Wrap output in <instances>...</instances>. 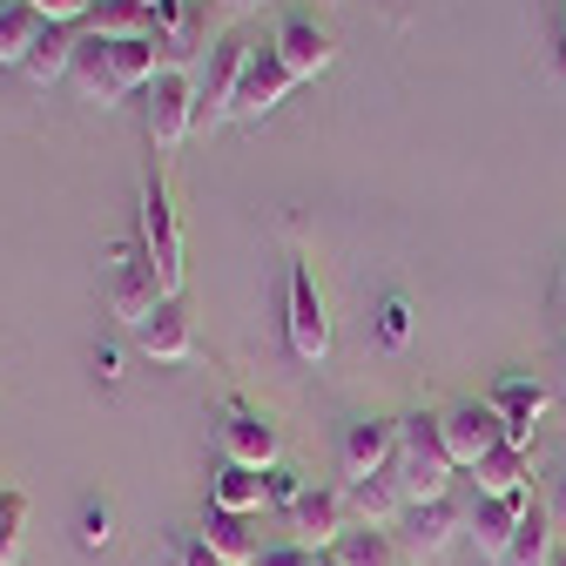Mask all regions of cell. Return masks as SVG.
<instances>
[{"mask_svg":"<svg viewBox=\"0 0 566 566\" xmlns=\"http://www.w3.org/2000/svg\"><path fill=\"white\" fill-rule=\"evenodd\" d=\"M163 41H108V34H82V48H75V88L88 95V102H122V95H135V88H149L156 75H163Z\"/></svg>","mask_w":566,"mask_h":566,"instance_id":"6da1fadb","label":"cell"},{"mask_svg":"<svg viewBox=\"0 0 566 566\" xmlns=\"http://www.w3.org/2000/svg\"><path fill=\"white\" fill-rule=\"evenodd\" d=\"M391 472H398V485H405V506H432V500H446V479H452L459 465H452V452H446V424H439V411H411V418H398V459H391Z\"/></svg>","mask_w":566,"mask_h":566,"instance_id":"7a4b0ae2","label":"cell"},{"mask_svg":"<svg viewBox=\"0 0 566 566\" xmlns=\"http://www.w3.org/2000/svg\"><path fill=\"white\" fill-rule=\"evenodd\" d=\"M142 256L156 263L163 291L182 297V223H176V189L163 163H149V182H142Z\"/></svg>","mask_w":566,"mask_h":566,"instance_id":"3957f363","label":"cell"},{"mask_svg":"<svg viewBox=\"0 0 566 566\" xmlns=\"http://www.w3.org/2000/svg\"><path fill=\"white\" fill-rule=\"evenodd\" d=\"M283 331H291V350H297L304 365H324V350H331V311H324V291H317L311 256H291V291H283Z\"/></svg>","mask_w":566,"mask_h":566,"instance_id":"277c9868","label":"cell"},{"mask_svg":"<svg viewBox=\"0 0 566 566\" xmlns=\"http://www.w3.org/2000/svg\"><path fill=\"white\" fill-rule=\"evenodd\" d=\"M526 513H533V492H479V500L465 506V533H472L479 559L506 566V553H513V539H520Z\"/></svg>","mask_w":566,"mask_h":566,"instance_id":"5b68a950","label":"cell"},{"mask_svg":"<svg viewBox=\"0 0 566 566\" xmlns=\"http://www.w3.org/2000/svg\"><path fill=\"white\" fill-rule=\"evenodd\" d=\"M163 304H169V291H163L156 263L142 256V250H115V270H108V311H115L122 324H135V331H142Z\"/></svg>","mask_w":566,"mask_h":566,"instance_id":"8992f818","label":"cell"},{"mask_svg":"<svg viewBox=\"0 0 566 566\" xmlns=\"http://www.w3.org/2000/svg\"><path fill=\"white\" fill-rule=\"evenodd\" d=\"M142 95H149V142H156V156L182 149L189 128H196V82L182 75V67H163Z\"/></svg>","mask_w":566,"mask_h":566,"instance_id":"52a82bcc","label":"cell"},{"mask_svg":"<svg viewBox=\"0 0 566 566\" xmlns=\"http://www.w3.org/2000/svg\"><path fill=\"white\" fill-rule=\"evenodd\" d=\"M391 459H398V424H391V418H350V424H344V446H337L344 485L391 472Z\"/></svg>","mask_w":566,"mask_h":566,"instance_id":"ba28073f","label":"cell"},{"mask_svg":"<svg viewBox=\"0 0 566 566\" xmlns=\"http://www.w3.org/2000/svg\"><path fill=\"white\" fill-rule=\"evenodd\" d=\"M439 424H446V452H452V465H479L485 452H500L506 446V432H500V411H492L485 398L479 405H452V411H439Z\"/></svg>","mask_w":566,"mask_h":566,"instance_id":"9c48e42d","label":"cell"},{"mask_svg":"<svg viewBox=\"0 0 566 566\" xmlns=\"http://www.w3.org/2000/svg\"><path fill=\"white\" fill-rule=\"evenodd\" d=\"M223 465H250V472L276 465V424H270V411H256L243 398L223 411Z\"/></svg>","mask_w":566,"mask_h":566,"instance_id":"30bf717a","label":"cell"},{"mask_svg":"<svg viewBox=\"0 0 566 566\" xmlns=\"http://www.w3.org/2000/svg\"><path fill=\"white\" fill-rule=\"evenodd\" d=\"M250 41H217V67H209V82L196 88V122H209V128H217V122H230L237 115V88H243V67H250Z\"/></svg>","mask_w":566,"mask_h":566,"instance_id":"8fae6325","label":"cell"},{"mask_svg":"<svg viewBox=\"0 0 566 566\" xmlns=\"http://www.w3.org/2000/svg\"><path fill=\"white\" fill-rule=\"evenodd\" d=\"M485 405L500 411L506 446L533 452V432H539V418H546V385H533V378H500V385L485 391Z\"/></svg>","mask_w":566,"mask_h":566,"instance_id":"7c38bea8","label":"cell"},{"mask_svg":"<svg viewBox=\"0 0 566 566\" xmlns=\"http://www.w3.org/2000/svg\"><path fill=\"white\" fill-rule=\"evenodd\" d=\"M270 48H276V61L291 67L297 82H317L324 67L337 61V41H331V34H324V28L311 21V14H291V21H283V28L270 34Z\"/></svg>","mask_w":566,"mask_h":566,"instance_id":"4fadbf2b","label":"cell"},{"mask_svg":"<svg viewBox=\"0 0 566 566\" xmlns=\"http://www.w3.org/2000/svg\"><path fill=\"white\" fill-rule=\"evenodd\" d=\"M465 526V513L452 506V500H432V506H405V533H398V546H405V559L411 566H432L446 546H452V533Z\"/></svg>","mask_w":566,"mask_h":566,"instance_id":"5bb4252c","label":"cell"},{"mask_svg":"<svg viewBox=\"0 0 566 566\" xmlns=\"http://www.w3.org/2000/svg\"><path fill=\"white\" fill-rule=\"evenodd\" d=\"M291 88H297V75L276 61V48H256L250 67H243V88H237V122H263Z\"/></svg>","mask_w":566,"mask_h":566,"instance_id":"9a60e30c","label":"cell"},{"mask_svg":"<svg viewBox=\"0 0 566 566\" xmlns=\"http://www.w3.org/2000/svg\"><path fill=\"white\" fill-rule=\"evenodd\" d=\"M75 48H82V21H41L34 48H28V61H21V75H28L34 88L75 75Z\"/></svg>","mask_w":566,"mask_h":566,"instance_id":"2e32d148","label":"cell"},{"mask_svg":"<svg viewBox=\"0 0 566 566\" xmlns=\"http://www.w3.org/2000/svg\"><path fill=\"white\" fill-rule=\"evenodd\" d=\"M291 526H297V533H311V539H317V553H331V546H337V533L350 526V500H344V492H324V485H304L297 500H291Z\"/></svg>","mask_w":566,"mask_h":566,"instance_id":"e0dca14e","label":"cell"},{"mask_svg":"<svg viewBox=\"0 0 566 566\" xmlns=\"http://www.w3.org/2000/svg\"><path fill=\"white\" fill-rule=\"evenodd\" d=\"M142 350H149L156 365H189L196 358V324H189L182 297H169L149 324H142Z\"/></svg>","mask_w":566,"mask_h":566,"instance_id":"ac0fdd59","label":"cell"},{"mask_svg":"<svg viewBox=\"0 0 566 566\" xmlns=\"http://www.w3.org/2000/svg\"><path fill=\"white\" fill-rule=\"evenodd\" d=\"M256 506H270V472L223 465L217 479H209V513H237V520H250Z\"/></svg>","mask_w":566,"mask_h":566,"instance_id":"d6986e66","label":"cell"},{"mask_svg":"<svg viewBox=\"0 0 566 566\" xmlns=\"http://www.w3.org/2000/svg\"><path fill=\"white\" fill-rule=\"evenodd\" d=\"M331 559H337V566H411L405 546H398V533H385V526H358V520L337 533Z\"/></svg>","mask_w":566,"mask_h":566,"instance_id":"ffe728a7","label":"cell"},{"mask_svg":"<svg viewBox=\"0 0 566 566\" xmlns=\"http://www.w3.org/2000/svg\"><path fill=\"white\" fill-rule=\"evenodd\" d=\"M344 500H350V520H358V526H391V520H405V485H398V472H378V479L344 485Z\"/></svg>","mask_w":566,"mask_h":566,"instance_id":"44dd1931","label":"cell"},{"mask_svg":"<svg viewBox=\"0 0 566 566\" xmlns=\"http://www.w3.org/2000/svg\"><path fill=\"white\" fill-rule=\"evenodd\" d=\"M553 559H559V520H553V506H533L513 553H506V566H553Z\"/></svg>","mask_w":566,"mask_h":566,"instance_id":"7402d4cb","label":"cell"},{"mask_svg":"<svg viewBox=\"0 0 566 566\" xmlns=\"http://www.w3.org/2000/svg\"><path fill=\"white\" fill-rule=\"evenodd\" d=\"M472 472H479V492H533V459H526L520 446L485 452Z\"/></svg>","mask_w":566,"mask_h":566,"instance_id":"603a6c76","label":"cell"},{"mask_svg":"<svg viewBox=\"0 0 566 566\" xmlns=\"http://www.w3.org/2000/svg\"><path fill=\"white\" fill-rule=\"evenodd\" d=\"M34 34H41V14L28 8V0H0V61L21 67L28 48H34Z\"/></svg>","mask_w":566,"mask_h":566,"instance_id":"cb8c5ba5","label":"cell"},{"mask_svg":"<svg viewBox=\"0 0 566 566\" xmlns=\"http://www.w3.org/2000/svg\"><path fill=\"white\" fill-rule=\"evenodd\" d=\"M202 539L217 546L230 566H256V539H250V520H237V513H209V526H202Z\"/></svg>","mask_w":566,"mask_h":566,"instance_id":"d4e9b609","label":"cell"},{"mask_svg":"<svg viewBox=\"0 0 566 566\" xmlns=\"http://www.w3.org/2000/svg\"><path fill=\"white\" fill-rule=\"evenodd\" d=\"M21 533H28V492L0 485V566L21 559Z\"/></svg>","mask_w":566,"mask_h":566,"instance_id":"484cf974","label":"cell"},{"mask_svg":"<svg viewBox=\"0 0 566 566\" xmlns=\"http://www.w3.org/2000/svg\"><path fill=\"white\" fill-rule=\"evenodd\" d=\"M378 344H385V350H405V344H411V297H405V291L385 297V311H378Z\"/></svg>","mask_w":566,"mask_h":566,"instance_id":"4316f807","label":"cell"},{"mask_svg":"<svg viewBox=\"0 0 566 566\" xmlns=\"http://www.w3.org/2000/svg\"><path fill=\"white\" fill-rule=\"evenodd\" d=\"M108 539H115V506H102V500H95V506L82 513V546H88V553H102Z\"/></svg>","mask_w":566,"mask_h":566,"instance_id":"83f0119b","label":"cell"},{"mask_svg":"<svg viewBox=\"0 0 566 566\" xmlns=\"http://www.w3.org/2000/svg\"><path fill=\"white\" fill-rule=\"evenodd\" d=\"M256 566H317V546L283 539V546H263V553H256Z\"/></svg>","mask_w":566,"mask_h":566,"instance_id":"f1b7e54d","label":"cell"},{"mask_svg":"<svg viewBox=\"0 0 566 566\" xmlns=\"http://www.w3.org/2000/svg\"><path fill=\"white\" fill-rule=\"evenodd\" d=\"M28 8H34L41 21H88L95 0H28Z\"/></svg>","mask_w":566,"mask_h":566,"instance_id":"f546056e","label":"cell"},{"mask_svg":"<svg viewBox=\"0 0 566 566\" xmlns=\"http://www.w3.org/2000/svg\"><path fill=\"white\" fill-rule=\"evenodd\" d=\"M176 566H230V559L209 546V539H182V546H176Z\"/></svg>","mask_w":566,"mask_h":566,"instance_id":"4dcf8cb0","label":"cell"},{"mask_svg":"<svg viewBox=\"0 0 566 566\" xmlns=\"http://www.w3.org/2000/svg\"><path fill=\"white\" fill-rule=\"evenodd\" d=\"M297 492H304V485H297V472H283V465H270V500H276V506H291Z\"/></svg>","mask_w":566,"mask_h":566,"instance_id":"1f68e13d","label":"cell"},{"mask_svg":"<svg viewBox=\"0 0 566 566\" xmlns=\"http://www.w3.org/2000/svg\"><path fill=\"white\" fill-rule=\"evenodd\" d=\"M553 520H559V533H566V472H559V500H553Z\"/></svg>","mask_w":566,"mask_h":566,"instance_id":"d6a6232c","label":"cell"},{"mask_svg":"<svg viewBox=\"0 0 566 566\" xmlns=\"http://www.w3.org/2000/svg\"><path fill=\"white\" fill-rule=\"evenodd\" d=\"M553 304H559V317H566V270H559V283H553Z\"/></svg>","mask_w":566,"mask_h":566,"instance_id":"836d02e7","label":"cell"},{"mask_svg":"<svg viewBox=\"0 0 566 566\" xmlns=\"http://www.w3.org/2000/svg\"><path fill=\"white\" fill-rule=\"evenodd\" d=\"M243 8H256V0H223V14H243Z\"/></svg>","mask_w":566,"mask_h":566,"instance_id":"e575fe53","label":"cell"},{"mask_svg":"<svg viewBox=\"0 0 566 566\" xmlns=\"http://www.w3.org/2000/svg\"><path fill=\"white\" fill-rule=\"evenodd\" d=\"M559 61H566V21H559Z\"/></svg>","mask_w":566,"mask_h":566,"instance_id":"d590c367","label":"cell"},{"mask_svg":"<svg viewBox=\"0 0 566 566\" xmlns=\"http://www.w3.org/2000/svg\"><path fill=\"white\" fill-rule=\"evenodd\" d=\"M317 566H337V559H331V553H317Z\"/></svg>","mask_w":566,"mask_h":566,"instance_id":"8d00e7d4","label":"cell"},{"mask_svg":"<svg viewBox=\"0 0 566 566\" xmlns=\"http://www.w3.org/2000/svg\"><path fill=\"white\" fill-rule=\"evenodd\" d=\"M559 391H566V358H559Z\"/></svg>","mask_w":566,"mask_h":566,"instance_id":"74e56055","label":"cell"},{"mask_svg":"<svg viewBox=\"0 0 566 566\" xmlns=\"http://www.w3.org/2000/svg\"><path fill=\"white\" fill-rule=\"evenodd\" d=\"M553 566H566V546H559V559H553Z\"/></svg>","mask_w":566,"mask_h":566,"instance_id":"f35d334b","label":"cell"}]
</instances>
